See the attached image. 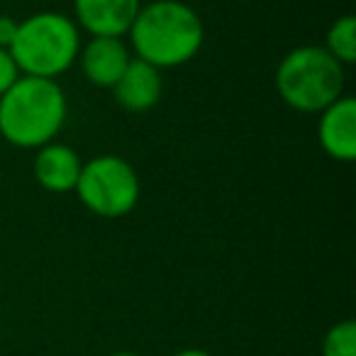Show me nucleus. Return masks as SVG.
<instances>
[{
	"mask_svg": "<svg viewBox=\"0 0 356 356\" xmlns=\"http://www.w3.org/2000/svg\"><path fill=\"white\" fill-rule=\"evenodd\" d=\"M325 356H356V325L339 322L325 337Z\"/></svg>",
	"mask_w": 356,
	"mask_h": 356,
	"instance_id": "f8f14e48",
	"label": "nucleus"
},
{
	"mask_svg": "<svg viewBox=\"0 0 356 356\" xmlns=\"http://www.w3.org/2000/svg\"><path fill=\"white\" fill-rule=\"evenodd\" d=\"M327 47H330V54L334 56L337 61H351L356 59V20L351 15L341 17L332 25L330 35H327Z\"/></svg>",
	"mask_w": 356,
	"mask_h": 356,
	"instance_id": "9b49d317",
	"label": "nucleus"
},
{
	"mask_svg": "<svg viewBox=\"0 0 356 356\" xmlns=\"http://www.w3.org/2000/svg\"><path fill=\"white\" fill-rule=\"evenodd\" d=\"M129 32L139 59L156 69L193 59L203 44L200 17L178 0H156L139 8Z\"/></svg>",
	"mask_w": 356,
	"mask_h": 356,
	"instance_id": "f257e3e1",
	"label": "nucleus"
},
{
	"mask_svg": "<svg viewBox=\"0 0 356 356\" xmlns=\"http://www.w3.org/2000/svg\"><path fill=\"white\" fill-rule=\"evenodd\" d=\"M115 356H137V354H115Z\"/></svg>",
	"mask_w": 356,
	"mask_h": 356,
	"instance_id": "dca6fc26",
	"label": "nucleus"
},
{
	"mask_svg": "<svg viewBox=\"0 0 356 356\" xmlns=\"http://www.w3.org/2000/svg\"><path fill=\"white\" fill-rule=\"evenodd\" d=\"M35 176L44 188L54 191V193H64V191L76 188V184H79L81 161L74 154V149L51 144L37 154Z\"/></svg>",
	"mask_w": 356,
	"mask_h": 356,
	"instance_id": "9d476101",
	"label": "nucleus"
},
{
	"mask_svg": "<svg viewBox=\"0 0 356 356\" xmlns=\"http://www.w3.org/2000/svg\"><path fill=\"white\" fill-rule=\"evenodd\" d=\"M320 142L330 156L351 161L356 156V103L354 98H339L325 108L320 122Z\"/></svg>",
	"mask_w": 356,
	"mask_h": 356,
	"instance_id": "0eeeda50",
	"label": "nucleus"
},
{
	"mask_svg": "<svg viewBox=\"0 0 356 356\" xmlns=\"http://www.w3.org/2000/svg\"><path fill=\"white\" fill-rule=\"evenodd\" d=\"M139 0H76L81 25L95 37H120L132 27Z\"/></svg>",
	"mask_w": 356,
	"mask_h": 356,
	"instance_id": "423d86ee",
	"label": "nucleus"
},
{
	"mask_svg": "<svg viewBox=\"0 0 356 356\" xmlns=\"http://www.w3.org/2000/svg\"><path fill=\"white\" fill-rule=\"evenodd\" d=\"M76 191L90 213L100 218H122L137 205L139 181L127 161L100 156L81 166Z\"/></svg>",
	"mask_w": 356,
	"mask_h": 356,
	"instance_id": "39448f33",
	"label": "nucleus"
},
{
	"mask_svg": "<svg viewBox=\"0 0 356 356\" xmlns=\"http://www.w3.org/2000/svg\"><path fill=\"white\" fill-rule=\"evenodd\" d=\"M161 95V79L156 66L147 64L142 59H134L127 64L122 79L115 83V98L132 113H144L154 108Z\"/></svg>",
	"mask_w": 356,
	"mask_h": 356,
	"instance_id": "6e6552de",
	"label": "nucleus"
},
{
	"mask_svg": "<svg viewBox=\"0 0 356 356\" xmlns=\"http://www.w3.org/2000/svg\"><path fill=\"white\" fill-rule=\"evenodd\" d=\"M17 22L10 20V17H0V49H10L13 40L17 35Z\"/></svg>",
	"mask_w": 356,
	"mask_h": 356,
	"instance_id": "4468645a",
	"label": "nucleus"
},
{
	"mask_svg": "<svg viewBox=\"0 0 356 356\" xmlns=\"http://www.w3.org/2000/svg\"><path fill=\"white\" fill-rule=\"evenodd\" d=\"M129 56L118 37H95L83 51V71L93 83L115 88L122 79Z\"/></svg>",
	"mask_w": 356,
	"mask_h": 356,
	"instance_id": "1a4fd4ad",
	"label": "nucleus"
},
{
	"mask_svg": "<svg viewBox=\"0 0 356 356\" xmlns=\"http://www.w3.org/2000/svg\"><path fill=\"white\" fill-rule=\"evenodd\" d=\"M8 51L27 76L51 79L74 64L79 54V32L69 17L40 13L17 27Z\"/></svg>",
	"mask_w": 356,
	"mask_h": 356,
	"instance_id": "7ed1b4c3",
	"label": "nucleus"
},
{
	"mask_svg": "<svg viewBox=\"0 0 356 356\" xmlns=\"http://www.w3.org/2000/svg\"><path fill=\"white\" fill-rule=\"evenodd\" d=\"M341 64L320 47H300L281 61L276 86L281 98L302 113H317L339 100Z\"/></svg>",
	"mask_w": 356,
	"mask_h": 356,
	"instance_id": "20e7f679",
	"label": "nucleus"
},
{
	"mask_svg": "<svg viewBox=\"0 0 356 356\" xmlns=\"http://www.w3.org/2000/svg\"><path fill=\"white\" fill-rule=\"evenodd\" d=\"M176 356H210V354H205V351H198V349H188V351H181V354H176Z\"/></svg>",
	"mask_w": 356,
	"mask_h": 356,
	"instance_id": "2eb2a0df",
	"label": "nucleus"
},
{
	"mask_svg": "<svg viewBox=\"0 0 356 356\" xmlns=\"http://www.w3.org/2000/svg\"><path fill=\"white\" fill-rule=\"evenodd\" d=\"M17 71L20 69H17L15 61H13L10 51L0 49V95L6 93V90L17 81Z\"/></svg>",
	"mask_w": 356,
	"mask_h": 356,
	"instance_id": "ddd939ff",
	"label": "nucleus"
},
{
	"mask_svg": "<svg viewBox=\"0 0 356 356\" xmlns=\"http://www.w3.org/2000/svg\"><path fill=\"white\" fill-rule=\"evenodd\" d=\"M66 100L51 79L25 76L0 95V134L17 147H44L61 129Z\"/></svg>",
	"mask_w": 356,
	"mask_h": 356,
	"instance_id": "f03ea898",
	"label": "nucleus"
}]
</instances>
